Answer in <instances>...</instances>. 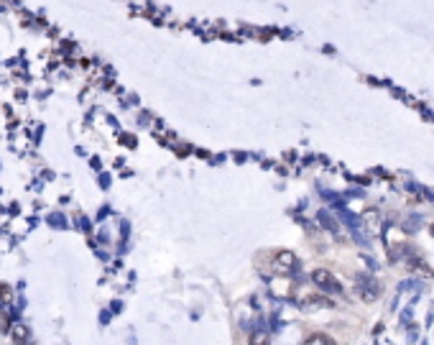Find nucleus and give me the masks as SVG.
<instances>
[{
    "label": "nucleus",
    "mask_w": 434,
    "mask_h": 345,
    "mask_svg": "<svg viewBox=\"0 0 434 345\" xmlns=\"http://www.w3.org/2000/svg\"><path fill=\"white\" fill-rule=\"evenodd\" d=\"M251 345H271V337L266 330H253L251 332Z\"/></svg>",
    "instance_id": "5"
},
{
    "label": "nucleus",
    "mask_w": 434,
    "mask_h": 345,
    "mask_svg": "<svg viewBox=\"0 0 434 345\" xmlns=\"http://www.w3.org/2000/svg\"><path fill=\"white\" fill-rule=\"evenodd\" d=\"M304 307H335V304H332V299H327V297H307Z\"/></svg>",
    "instance_id": "6"
},
{
    "label": "nucleus",
    "mask_w": 434,
    "mask_h": 345,
    "mask_svg": "<svg viewBox=\"0 0 434 345\" xmlns=\"http://www.w3.org/2000/svg\"><path fill=\"white\" fill-rule=\"evenodd\" d=\"M0 327H11V320H8V314L3 312V307H0Z\"/></svg>",
    "instance_id": "9"
},
{
    "label": "nucleus",
    "mask_w": 434,
    "mask_h": 345,
    "mask_svg": "<svg viewBox=\"0 0 434 345\" xmlns=\"http://www.w3.org/2000/svg\"><path fill=\"white\" fill-rule=\"evenodd\" d=\"M294 269H296V256H294L291 251H279V253H274V258H271V271H274V274L289 276Z\"/></svg>",
    "instance_id": "1"
},
{
    "label": "nucleus",
    "mask_w": 434,
    "mask_h": 345,
    "mask_svg": "<svg viewBox=\"0 0 434 345\" xmlns=\"http://www.w3.org/2000/svg\"><path fill=\"white\" fill-rule=\"evenodd\" d=\"M0 302H3V304H13V289H11V284H0Z\"/></svg>",
    "instance_id": "7"
},
{
    "label": "nucleus",
    "mask_w": 434,
    "mask_h": 345,
    "mask_svg": "<svg viewBox=\"0 0 434 345\" xmlns=\"http://www.w3.org/2000/svg\"><path fill=\"white\" fill-rule=\"evenodd\" d=\"M312 281H314L322 291H340L337 279H335L327 269H314V271H312Z\"/></svg>",
    "instance_id": "2"
},
{
    "label": "nucleus",
    "mask_w": 434,
    "mask_h": 345,
    "mask_svg": "<svg viewBox=\"0 0 434 345\" xmlns=\"http://www.w3.org/2000/svg\"><path fill=\"white\" fill-rule=\"evenodd\" d=\"M11 337H13V342L23 345V342L29 340V327H26L23 322H13V325H11Z\"/></svg>",
    "instance_id": "4"
},
{
    "label": "nucleus",
    "mask_w": 434,
    "mask_h": 345,
    "mask_svg": "<svg viewBox=\"0 0 434 345\" xmlns=\"http://www.w3.org/2000/svg\"><path fill=\"white\" fill-rule=\"evenodd\" d=\"M307 345H335L327 335H312L309 340H307Z\"/></svg>",
    "instance_id": "8"
},
{
    "label": "nucleus",
    "mask_w": 434,
    "mask_h": 345,
    "mask_svg": "<svg viewBox=\"0 0 434 345\" xmlns=\"http://www.w3.org/2000/svg\"><path fill=\"white\" fill-rule=\"evenodd\" d=\"M378 291H381V286H378L373 279L363 276V279L358 281V294H360L365 302H375V299H378Z\"/></svg>",
    "instance_id": "3"
}]
</instances>
